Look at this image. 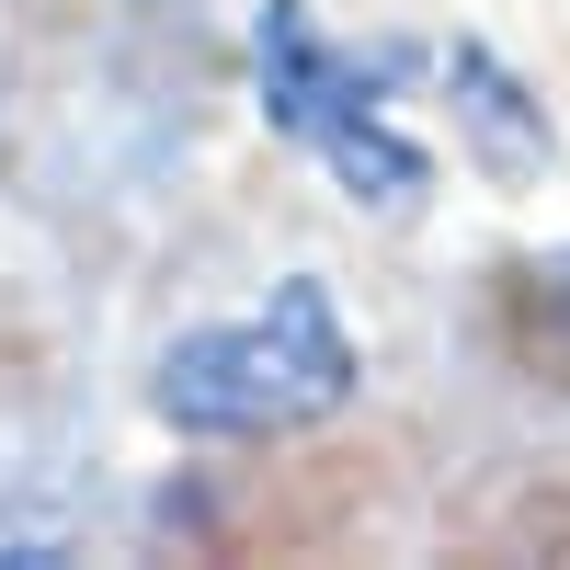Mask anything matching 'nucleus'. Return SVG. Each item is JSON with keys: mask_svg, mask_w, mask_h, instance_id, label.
<instances>
[{"mask_svg": "<svg viewBox=\"0 0 570 570\" xmlns=\"http://www.w3.org/2000/svg\"><path fill=\"white\" fill-rule=\"evenodd\" d=\"M149 400H160L171 434H206V445L297 434V422L354 400V331H343V308H331L320 274H285L263 320H228V331L171 343Z\"/></svg>", "mask_w": 570, "mask_h": 570, "instance_id": "1", "label": "nucleus"}, {"mask_svg": "<svg viewBox=\"0 0 570 570\" xmlns=\"http://www.w3.org/2000/svg\"><path fill=\"white\" fill-rule=\"evenodd\" d=\"M252 46H263V115L297 137V149H320L331 183H343L354 206L411 217V206H422V183H434V160H422L411 137L376 126V69H354L343 46H320V23L297 12V0H263Z\"/></svg>", "mask_w": 570, "mask_h": 570, "instance_id": "2", "label": "nucleus"}, {"mask_svg": "<svg viewBox=\"0 0 570 570\" xmlns=\"http://www.w3.org/2000/svg\"><path fill=\"white\" fill-rule=\"evenodd\" d=\"M445 80H456V104H468V137H480V160H491L502 183H525V171L548 160V115H537L502 69H491V46H456Z\"/></svg>", "mask_w": 570, "mask_h": 570, "instance_id": "3", "label": "nucleus"}, {"mask_svg": "<svg viewBox=\"0 0 570 570\" xmlns=\"http://www.w3.org/2000/svg\"><path fill=\"white\" fill-rule=\"evenodd\" d=\"M502 320L525 343V365H570V252L559 263H513L502 274Z\"/></svg>", "mask_w": 570, "mask_h": 570, "instance_id": "4", "label": "nucleus"}]
</instances>
